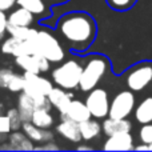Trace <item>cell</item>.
Masks as SVG:
<instances>
[{
    "instance_id": "cell-34",
    "label": "cell",
    "mask_w": 152,
    "mask_h": 152,
    "mask_svg": "<svg viewBox=\"0 0 152 152\" xmlns=\"http://www.w3.org/2000/svg\"><path fill=\"white\" fill-rule=\"evenodd\" d=\"M8 137V132H4V131H0V143L5 142Z\"/></svg>"
},
{
    "instance_id": "cell-28",
    "label": "cell",
    "mask_w": 152,
    "mask_h": 152,
    "mask_svg": "<svg viewBox=\"0 0 152 152\" xmlns=\"http://www.w3.org/2000/svg\"><path fill=\"white\" fill-rule=\"evenodd\" d=\"M139 136L142 143H145V144H152V123H147L143 124L142 129L139 132Z\"/></svg>"
},
{
    "instance_id": "cell-19",
    "label": "cell",
    "mask_w": 152,
    "mask_h": 152,
    "mask_svg": "<svg viewBox=\"0 0 152 152\" xmlns=\"http://www.w3.org/2000/svg\"><path fill=\"white\" fill-rule=\"evenodd\" d=\"M8 142L12 144L13 150L15 151H32L35 150L34 145V140H31L28 136H27L26 132L21 131H13L12 134H10L8 136Z\"/></svg>"
},
{
    "instance_id": "cell-33",
    "label": "cell",
    "mask_w": 152,
    "mask_h": 152,
    "mask_svg": "<svg viewBox=\"0 0 152 152\" xmlns=\"http://www.w3.org/2000/svg\"><path fill=\"white\" fill-rule=\"evenodd\" d=\"M77 150L79 151H92L94 148L89 147V145H86V144H80V145H77Z\"/></svg>"
},
{
    "instance_id": "cell-30",
    "label": "cell",
    "mask_w": 152,
    "mask_h": 152,
    "mask_svg": "<svg viewBox=\"0 0 152 152\" xmlns=\"http://www.w3.org/2000/svg\"><path fill=\"white\" fill-rule=\"evenodd\" d=\"M8 28V16L5 13V11L0 10V34L5 35Z\"/></svg>"
},
{
    "instance_id": "cell-17",
    "label": "cell",
    "mask_w": 152,
    "mask_h": 152,
    "mask_svg": "<svg viewBox=\"0 0 152 152\" xmlns=\"http://www.w3.org/2000/svg\"><path fill=\"white\" fill-rule=\"evenodd\" d=\"M34 21L35 15L23 7H19L16 10L11 11V13L8 15V24H12V26L31 27L34 24Z\"/></svg>"
},
{
    "instance_id": "cell-22",
    "label": "cell",
    "mask_w": 152,
    "mask_h": 152,
    "mask_svg": "<svg viewBox=\"0 0 152 152\" xmlns=\"http://www.w3.org/2000/svg\"><path fill=\"white\" fill-rule=\"evenodd\" d=\"M16 4L19 7L26 8L29 12H32L34 15L37 16H47L51 13L48 7L45 5L44 0H18Z\"/></svg>"
},
{
    "instance_id": "cell-4",
    "label": "cell",
    "mask_w": 152,
    "mask_h": 152,
    "mask_svg": "<svg viewBox=\"0 0 152 152\" xmlns=\"http://www.w3.org/2000/svg\"><path fill=\"white\" fill-rule=\"evenodd\" d=\"M32 42L35 44L36 52L45 56L51 63H60L66 56L63 45L59 42V39L45 29L37 31L36 36L32 39Z\"/></svg>"
},
{
    "instance_id": "cell-35",
    "label": "cell",
    "mask_w": 152,
    "mask_h": 152,
    "mask_svg": "<svg viewBox=\"0 0 152 152\" xmlns=\"http://www.w3.org/2000/svg\"><path fill=\"white\" fill-rule=\"evenodd\" d=\"M47 1H50L51 4H63V3L68 1V0H47Z\"/></svg>"
},
{
    "instance_id": "cell-23",
    "label": "cell",
    "mask_w": 152,
    "mask_h": 152,
    "mask_svg": "<svg viewBox=\"0 0 152 152\" xmlns=\"http://www.w3.org/2000/svg\"><path fill=\"white\" fill-rule=\"evenodd\" d=\"M31 121L35 126L40 127V128H51L53 126V116L50 110L37 108V110H35L34 115H32Z\"/></svg>"
},
{
    "instance_id": "cell-27",
    "label": "cell",
    "mask_w": 152,
    "mask_h": 152,
    "mask_svg": "<svg viewBox=\"0 0 152 152\" xmlns=\"http://www.w3.org/2000/svg\"><path fill=\"white\" fill-rule=\"evenodd\" d=\"M16 72L11 68H1L0 69V88L8 89L12 79L15 77Z\"/></svg>"
},
{
    "instance_id": "cell-3",
    "label": "cell",
    "mask_w": 152,
    "mask_h": 152,
    "mask_svg": "<svg viewBox=\"0 0 152 152\" xmlns=\"http://www.w3.org/2000/svg\"><path fill=\"white\" fill-rule=\"evenodd\" d=\"M81 74L83 66L76 59H69L53 69L52 80L56 86L68 91H74L75 88H79Z\"/></svg>"
},
{
    "instance_id": "cell-18",
    "label": "cell",
    "mask_w": 152,
    "mask_h": 152,
    "mask_svg": "<svg viewBox=\"0 0 152 152\" xmlns=\"http://www.w3.org/2000/svg\"><path fill=\"white\" fill-rule=\"evenodd\" d=\"M18 110L20 112V116L23 121H31L32 115H34L35 110H36V104H35L34 99L26 92H20L18 97Z\"/></svg>"
},
{
    "instance_id": "cell-21",
    "label": "cell",
    "mask_w": 152,
    "mask_h": 152,
    "mask_svg": "<svg viewBox=\"0 0 152 152\" xmlns=\"http://www.w3.org/2000/svg\"><path fill=\"white\" fill-rule=\"evenodd\" d=\"M135 118L140 124L152 123V97H145L135 110Z\"/></svg>"
},
{
    "instance_id": "cell-12",
    "label": "cell",
    "mask_w": 152,
    "mask_h": 152,
    "mask_svg": "<svg viewBox=\"0 0 152 152\" xmlns=\"http://www.w3.org/2000/svg\"><path fill=\"white\" fill-rule=\"evenodd\" d=\"M103 150L105 151H131L135 150L134 137L131 132H120L112 136H108L107 142L103 145Z\"/></svg>"
},
{
    "instance_id": "cell-29",
    "label": "cell",
    "mask_w": 152,
    "mask_h": 152,
    "mask_svg": "<svg viewBox=\"0 0 152 152\" xmlns=\"http://www.w3.org/2000/svg\"><path fill=\"white\" fill-rule=\"evenodd\" d=\"M35 150H37V151H59L60 147H59L52 139L45 143H42V144H39V145H35Z\"/></svg>"
},
{
    "instance_id": "cell-13",
    "label": "cell",
    "mask_w": 152,
    "mask_h": 152,
    "mask_svg": "<svg viewBox=\"0 0 152 152\" xmlns=\"http://www.w3.org/2000/svg\"><path fill=\"white\" fill-rule=\"evenodd\" d=\"M48 99H50L52 107H55L59 111V113L63 112L69 104L72 99H74V94L68 92V89H64L61 87H53L52 91L48 94Z\"/></svg>"
},
{
    "instance_id": "cell-6",
    "label": "cell",
    "mask_w": 152,
    "mask_h": 152,
    "mask_svg": "<svg viewBox=\"0 0 152 152\" xmlns=\"http://www.w3.org/2000/svg\"><path fill=\"white\" fill-rule=\"evenodd\" d=\"M135 108V95L131 91H121L112 99L110 105V118L127 119Z\"/></svg>"
},
{
    "instance_id": "cell-37",
    "label": "cell",
    "mask_w": 152,
    "mask_h": 152,
    "mask_svg": "<svg viewBox=\"0 0 152 152\" xmlns=\"http://www.w3.org/2000/svg\"><path fill=\"white\" fill-rule=\"evenodd\" d=\"M3 37H4V35H1V34H0V43H1V40H3Z\"/></svg>"
},
{
    "instance_id": "cell-10",
    "label": "cell",
    "mask_w": 152,
    "mask_h": 152,
    "mask_svg": "<svg viewBox=\"0 0 152 152\" xmlns=\"http://www.w3.org/2000/svg\"><path fill=\"white\" fill-rule=\"evenodd\" d=\"M152 81V67L142 64L132 69L127 76V86L132 91H142Z\"/></svg>"
},
{
    "instance_id": "cell-25",
    "label": "cell",
    "mask_w": 152,
    "mask_h": 152,
    "mask_svg": "<svg viewBox=\"0 0 152 152\" xmlns=\"http://www.w3.org/2000/svg\"><path fill=\"white\" fill-rule=\"evenodd\" d=\"M5 118L8 119V123H10L11 131H18L23 127V119L20 116V112H19L18 108H10L5 112Z\"/></svg>"
},
{
    "instance_id": "cell-32",
    "label": "cell",
    "mask_w": 152,
    "mask_h": 152,
    "mask_svg": "<svg viewBox=\"0 0 152 152\" xmlns=\"http://www.w3.org/2000/svg\"><path fill=\"white\" fill-rule=\"evenodd\" d=\"M0 151H15L13 150V147H12V144H11L10 142H3V143H0Z\"/></svg>"
},
{
    "instance_id": "cell-31",
    "label": "cell",
    "mask_w": 152,
    "mask_h": 152,
    "mask_svg": "<svg viewBox=\"0 0 152 152\" xmlns=\"http://www.w3.org/2000/svg\"><path fill=\"white\" fill-rule=\"evenodd\" d=\"M18 3V0H0V10L3 11H10L12 10V7Z\"/></svg>"
},
{
    "instance_id": "cell-16",
    "label": "cell",
    "mask_w": 152,
    "mask_h": 152,
    "mask_svg": "<svg viewBox=\"0 0 152 152\" xmlns=\"http://www.w3.org/2000/svg\"><path fill=\"white\" fill-rule=\"evenodd\" d=\"M103 132L107 136H112L115 134H120V132H129L132 128V124L127 119H113L108 118L104 119L102 124Z\"/></svg>"
},
{
    "instance_id": "cell-20",
    "label": "cell",
    "mask_w": 152,
    "mask_h": 152,
    "mask_svg": "<svg viewBox=\"0 0 152 152\" xmlns=\"http://www.w3.org/2000/svg\"><path fill=\"white\" fill-rule=\"evenodd\" d=\"M79 128H80L81 137L84 140H92L100 136L103 132V127L99 121L94 120V119H88L81 123H79Z\"/></svg>"
},
{
    "instance_id": "cell-24",
    "label": "cell",
    "mask_w": 152,
    "mask_h": 152,
    "mask_svg": "<svg viewBox=\"0 0 152 152\" xmlns=\"http://www.w3.org/2000/svg\"><path fill=\"white\" fill-rule=\"evenodd\" d=\"M37 31L39 29L31 28V27H19V26H12V24H8V28H7L8 34L21 40H32L36 36Z\"/></svg>"
},
{
    "instance_id": "cell-11",
    "label": "cell",
    "mask_w": 152,
    "mask_h": 152,
    "mask_svg": "<svg viewBox=\"0 0 152 152\" xmlns=\"http://www.w3.org/2000/svg\"><path fill=\"white\" fill-rule=\"evenodd\" d=\"M92 115L87 107L86 102H81L77 99H72L67 108L60 112V120H74L76 123H81L84 120L91 119Z\"/></svg>"
},
{
    "instance_id": "cell-5",
    "label": "cell",
    "mask_w": 152,
    "mask_h": 152,
    "mask_svg": "<svg viewBox=\"0 0 152 152\" xmlns=\"http://www.w3.org/2000/svg\"><path fill=\"white\" fill-rule=\"evenodd\" d=\"M86 104L91 112L92 118L95 119H105L110 115V97L105 89L94 88L88 92L86 97Z\"/></svg>"
},
{
    "instance_id": "cell-2",
    "label": "cell",
    "mask_w": 152,
    "mask_h": 152,
    "mask_svg": "<svg viewBox=\"0 0 152 152\" xmlns=\"http://www.w3.org/2000/svg\"><path fill=\"white\" fill-rule=\"evenodd\" d=\"M110 67L107 58L103 55H92L86 64L83 66V74H81L79 88L84 92H89L91 89L96 88L99 81L107 74Z\"/></svg>"
},
{
    "instance_id": "cell-38",
    "label": "cell",
    "mask_w": 152,
    "mask_h": 152,
    "mask_svg": "<svg viewBox=\"0 0 152 152\" xmlns=\"http://www.w3.org/2000/svg\"><path fill=\"white\" fill-rule=\"evenodd\" d=\"M150 151H152V144H150Z\"/></svg>"
},
{
    "instance_id": "cell-26",
    "label": "cell",
    "mask_w": 152,
    "mask_h": 152,
    "mask_svg": "<svg viewBox=\"0 0 152 152\" xmlns=\"http://www.w3.org/2000/svg\"><path fill=\"white\" fill-rule=\"evenodd\" d=\"M137 0H107L108 5L115 11H127L136 4Z\"/></svg>"
},
{
    "instance_id": "cell-14",
    "label": "cell",
    "mask_w": 152,
    "mask_h": 152,
    "mask_svg": "<svg viewBox=\"0 0 152 152\" xmlns=\"http://www.w3.org/2000/svg\"><path fill=\"white\" fill-rule=\"evenodd\" d=\"M56 132L72 143H80L83 139L80 134V128H79V123L74 120H61L56 126Z\"/></svg>"
},
{
    "instance_id": "cell-8",
    "label": "cell",
    "mask_w": 152,
    "mask_h": 152,
    "mask_svg": "<svg viewBox=\"0 0 152 152\" xmlns=\"http://www.w3.org/2000/svg\"><path fill=\"white\" fill-rule=\"evenodd\" d=\"M24 79H26V86L23 91L28 95H45L48 96L53 88V84L50 79L43 77L40 74H34V72L24 71Z\"/></svg>"
},
{
    "instance_id": "cell-7",
    "label": "cell",
    "mask_w": 152,
    "mask_h": 152,
    "mask_svg": "<svg viewBox=\"0 0 152 152\" xmlns=\"http://www.w3.org/2000/svg\"><path fill=\"white\" fill-rule=\"evenodd\" d=\"M15 63L23 71L34 72V74H44L50 71L51 61L42 53H28V55L16 56Z\"/></svg>"
},
{
    "instance_id": "cell-1",
    "label": "cell",
    "mask_w": 152,
    "mask_h": 152,
    "mask_svg": "<svg viewBox=\"0 0 152 152\" xmlns=\"http://www.w3.org/2000/svg\"><path fill=\"white\" fill-rule=\"evenodd\" d=\"M56 31L69 48L86 51L96 37V23L88 13L76 11L59 19Z\"/></svg>"
},
{
    "instance_id": "cell-9",
    "label": "cell",
    "mask_w": 152,
    "mask_h": 152,
    "mask_svg": "<svg viewBox=\"0 0 152 152\" xmlns=\"http://www.w3.org/2000/svg\"><path fill=\"white\" fill-rule=\"evenodd\" d=\"M0 47H1L3 53L12 55L15 58L16 56H21V55H28V53H37L32 40H21V39L12 36V35L3 40Z\"/></svg>"
},
{
    "instance_id": "cell-15",
    "label": "cell",
    "mask_w": 152,
    "mask_h": 152,
    "mask_svg": "<svg viewBox=\"0 0 152 152\" xmlns=\"http://www.w3.org/2000/svg\"><path fill=\"white\" fill-rule=\"evenodd\" d=\"M23 131L27 134V136L31 140H34L35 143H45L48 140L53 139V132L50 131V128H40V127L35 126L32 121H26L23 123Z\"/></svg>"
},
{
    "instance_id": "cell-36",
    "label": "cell",
    "mask_w": 152,
    "mask_h": 152,
    "mask_svg": "<svg viewBox=\"0 0 152 152\" xmlns=\"http://www.w3.org/2000/svg\"><path fill=\"white\" fill-rule=\"evenodd\" d=\"M3 113H4V107H3L1 102H0V116H3Z\"/></svg>"
}]
</instances>
